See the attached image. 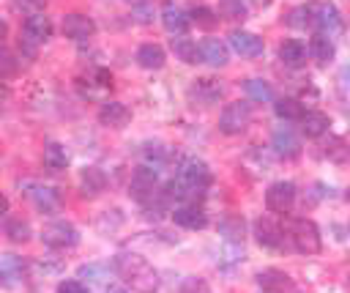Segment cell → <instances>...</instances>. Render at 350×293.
Segmentation results:
<instances>
[{
	"instance_id": "83f0119b",
	"label": "cell",
	"mask_w": 350,
	"mask_h": 293,
	"mask_svg": "<svg viewBox=\"0 0 350 293\" xmlns=\"http://www.w3.org/2000/svg\"><path fill=\"white\" fill-rule=\"evenodd\" d=\"M66 164H68L66 148L60 142H46L44 145V167L52 170V173H57V170H66Z\"/></svg>"
},
{
	"instance_id": "7c38bea8",
	"label": "cell",
	"mask_w": 350,
	"mask_h": 293,
	"mask_svg": "<svg viewBox=\"0 0 350 293\" xmlns=\"http://www.w3.org/2000/svg\"><path fill=\"white\" fill-rule=\"evenodd\" d=\"M314 30L320 36H336L342 30V14L334 3H317V16H314Z\"/></svg>"
},
{
	"instance_id": "484cf974",
	"label": "cell",
	"mask_w": 350,
	"mask_h": 293,
	"mask_svg": "<svg viewBox=\"0 0 350 293\" xmlns=\"http://www.w3.org/2000/svg\"><path fill=\"white\" fill-rule=\"evenodd\" d=\"M298 123H301V131L306 137H323L328 131V115H323V112H309L306 110Z\"/></svg>"
},
{
	"instance_id": "8d00e7d4",
	"label": "cell",
	"mask_w": 350,
	"mask_h": 293,
	"mask_svg": "<svg viewBox=\"0 0 350 293\" xmlns=\"http://www.w3.org/2000/svg\"><path fill=\"white\" fill-rule=\"evenodd\" d=\"M325 156L334 159V162H350V145L342 142V140H331L325 145Z\"/></svg>"
},
{
	"instance_id": "cb8c5ba5",
	"label": "cell",
	"mask_w": 350,
	"mask_h": 293,
	"mask_svg": "<svg viewBox=\"0 0 350 293\" xmlns=\"http://www.w3.org/2000/svg\"><path fill=\"white\" fill-rule=\"evenodd\" d=\"M219 233H221L227 241L241 244L243 235H246V222H243V216H238V214H227V216H221V219H219Z\"/></svg>"
},
{
	"instance_id": "8992f818",
	"label": "cell",
	"mask_w": 350,
	"mask_h": 293,
	"mask_svg": "<svg viewBox=\"0 0 350 293\" xmlns=\"http://www.w3.org/2000/svg\"><path fill=\"white\" fill-rule=\"evenodd\" d=\"M249 120H252V104H246V101H230L221 110V115H219V129L224 134H241V131H246Z\"/></svg>"
},
{
	"instance_id": "f546056e",
	"label": "cell",
	"mask_w": 350,
	"mask_h": 293,
	"mask_svg": "<svg viewBox=\"0 0 350 293\" xmlns=\"http://www.w3.org/2000/svg\"><path fill=\"white\" fill-rule=\"evenodd\" d=\"M243 90H246V96H249L252 101H273V88H271V82H265V79L252 77V79L243 82Z\"/></svg>"
},
{
	"instance_id": "e575fe53",
	"label": "cell",
	"mask_w": 350,
	"mask_h": 293,
	"mask_svg": "<svg viewBox=\"0 0 350 293\" xmlns=\"http://www.w3.org/2000/svg\"><path fill=\"white\" fill-rule=\"evenodd\" d=\"M109 277V266H101V263H88L77 271V279H88V282H104Z\"/></svg>"
},
{
	"instance_id": "5b68a950",
	"label": "cell",
	"mask_w": 350,
	"mask_h": 293,
	"mask_svg": "<svg viewBox=\"0 0 350 293\" xmlns=\"http://www.w3.org/2000/svg\"><path fill=\"white\" fill-rule=\"evenodd\" d=\"M41 241L52 249H71L79 244V230L71 225V222H63V219H55L49 225H44L41 230Z\"/></svg>"
},
{
	"instance_id": "52a82bcc",
	"label": "cell",
	"mask_w": 350,
	"mask_h": 293,
	"mask_svg": "<svg viewBox=\"0 0 350 293\" xmlns=\"http://www.w3.org/2000/svg\"><path fill=\"white\" fill-rule=\"evenodd\" d=\"M295 183L293 181H276L268 186L265 192V208L273 211V214H287L295 203Z\"/></svg>"
},
{
	"instance_id": "1f68e13d",
	"label": "cell",
	"mask_w": 350,
	"mask_h": 293,
	"mask_svg": "<svg viewBox=\"0 0 350 293\" xmlns=\"http://www.w3.org/2000/svg\"><path fill=\"white\" fill-rule=\"evenodd\" d=\"M314 16H317V3H306V5L295 8L287 22L293 27H314Z\"/></svg>"
},
{
	"instance_id": "8fae6325",
	"label": "cell",
	"mask_w": 350,
	"mask_h": 293,
	"mask_svg": "<svg viewBox=\"0 0 350 293\" xmlns=\"http://www.w3.org/2000/svg\"><path fill=\"white\" fill-rule=\"evenodd\" d=\"M257 285H260L262 293H298L295 282H293L284 271H279V268H265V271H260V274H257Z\"/></svg>"
},
{
	"instance_id": "ac0fdd59",
	"label": "cell",
	"mask_w": 350,
	"mask_h": 293,
	"mask_svg": "<svg viewBox=\"0 0 350 293\" xmlns=\"http://www.w3.org/2000/svg\"><path fill=\"white\" fill-rule=\"evenodd\" d=\"M200 55H202V63H211L216 68L230 63V47L221 38H213V36L200 41Z\"/></svg>"
},
{
	"instance_id": "30bf717a",
	"label": "cell",
	"mask_w": 350,
	"mask_h": 293,
	"mask_svg": "<svg viewBox=\"0 0 350 293\" xmlns=\"http://www.w3.org/2000/svg\"><path fill=\"white\" fill-rule=\"evenodd\" d=\"M271 148H273V153L282 156V159H295V156L301 153V140L295 137V131H293L290 126H279V129H273V134H271Z\"/></svg>"
},
{
	"instance_id": "4dcf8cb0",
	"label": "cell",
	"mask_w": 350,
	"mask_h": 293,
	"mask_svg": "<svg viewBox=\"0 0 350 293\" xmlns=\"http://www.w3.org/2000/svg\"><path fill=\"white\" fill-rule=\"evenodd\" d=\"M273 110H276V115H279L282 120H301V115L306 112L298 99H279V101L273 104Z\"/></svg>"
},
{
	"instance_id": "7402d4cb",
	"label": "cell",
	"mask_w": 350,
	"mask_h": 293,
	"mask_svg": "<svg viewBox=\"0 0 350 293\" xmlns=\"http://www.w3.org/2000/svg\"><path fill=\"white\" fill-rule=\"evenodd\" d=\"M104 189H107V175H104V170H98V167H85L82 175H79V192H82L85 197H98Z\"/></svg>"
},
{
	"instance_id": "e0dca14e",
	"label": "cell",
	"mask_w": 350,
	"mask_h": 293,
	"mask_svg": "<svg viewBox=\"0 0 350 293\" xmlns=\"http://www.w3.org/2000/svg\"><path fill=\"white\" fill-rule=\"evenodd\" d=\"M172 222L175 225H180V227H186V230H202L205 225H208V214H205V208L202 205H178L175 211H172Z\"/></svg>"
},
{
	"instance_id": "7dc6e473",
	"label": "cell",
	"mask_w": 350,
	"mask_h": 293,
	"mask_svg": "<svg viewBox=\"0 0 350 293\" xmlns=\"http://www.w3.org/2000/svg\"><path fill=\"white\" fill-rule=\"evenodd\" d=\"M131 5H139V3H148V0H129Z\"/></svg>"
},
{
	"instance_id": "44dd1931",
	"label": "cell",
	"mask_w": 350,
	"mask_h": 293,
	"mask_svg": "<svg viewBox=\"0 0 350 293\" xmlns=\"http://www.w3.org/2000/svg\"><path fill=\"white\" fill-rule=\"evenodd\" d=\"M98 120H101L104 126H109V129H123V126L131 120V112H129V107L120 104V101H104L101 110H98Z\"/></svg>"
},
{
	"instance_id": "7bdbcfd3",
	"label": "cell",
	"mask_w": 350,
	"mask_h": 293,
	"mask_svg": "<svg viewBox=\"0 0 350 293\" xmlns=\"http://www.w3.org/2000/svg\"><path fill=\"white\" fill-rule=\"evenodd\" d=\"M96 82H98L101 88H109V85H112V74H109L107 68H96Z\"/></svg>"
},
{
	"instance_id": "f6af8a7d",
	"label": "cell",
	"mask_w": 350,
	"mask_h": 293,
	"mask_svg": "<svg viewBox=\"0 0 350 293\" xmlns=\"http://www.w3.org/2000/svg\"><path fill=\"white\" fill-rule=\"evenodd\" d=\"M3 214H8V197L0 192V216H3Z\"/></svg>"
},
{
	"instance_id": "4fadbf2b",
	"label": "cell",
	"mask_w": 350,
	"mask_h": 293,
	"mask_svg": "<svg viewBox=\"0 0 350 293\" xmlns=\"http://www.w3.org/2000/svg\"><path fill=\"white\" fill-rule=\"evenodd\" d=\"M96 33V22L85 14H66L63 16V36L71 41H88Z\"/></svg>"
},
{
	"instance_id": "60d3db41",
	"label": "cell",
	"mask_w": 350,
	"mask_h": 293,
	"mask_svg": "<svg viewBox=\"0 0 350 293\" xmlns=\"http://www.w3.org/2000/svg\"><path fill=\"white\" fill-rule=\"evenodd\" d=\"M44 5H46V0H14V8L27 11V14H38V11H44Z\"/></svg>"
},
{
	"instance_id": "277c9868",
	"label": "cell",
	"mask_w": 350,
	"mask_h": 293,
	"mask_svg": "<svg viewBox=\"0 0 350 293\" xmlns=\"http://www.w3.org/2000/svg\"><path fill=\"white\" fill-rule=\"evenodd\" d=\"M175 178H178L183 186L194 189V192H205V189L211 186V181H213L211 167H208L202 159H183Z\"/></svg>"
},
{
	"instance_id": "7a4b0ae2",
	"label": "cell",
	"mask_w": 350,
	"mask_h": 293,
	"mask_svg": "<svg viewBox=\"0 0 350 293\" xmlns=\"http://www.w3.org/2000/svg\"><path fill=\"white\" fill-rule=\"evenodd\" d=\"M284 238H287L290 246H293L295 252H301V255H317L320 246H323L317 225H314L312 219H304V216L287 222V227H284Z\"/></svg>"
},
{
	"instance_id": "ab89813d",
	"label": "cell",
	"mask_w": 350,
	"mask_h": 293,
	"mask_svg": "<svg viewBox=\"0 0 350 293\" xmlns=\"http://www.w3.org/2000/svg\"><path fill=\"white\" fill-rule=\"evenodd\" d=\"M14 71H16V60H14V55L5 52V49H0V77H8V74H14Z\"/></svg>"
},
{
	"instance_id": "f1b7e54d",
	"label": "cell",
	"mask_w": 350,
	"mask_h": 293,
	"mask_svg": "<svg viewBox=\"0 0 350 293\" xmlns=\"http://www.w3.org/2000/svg\"><path fill=\"white\" fill-rule=\"evenodd\" d=\"M334 41L328 38V36H320V33H314L312 36V41H309V55L317 60V63H328V60H334Z\"/></svg>"
},
{
	"instance_id": "c3c4849f",
	"label": "cell",
	"mask_w": 350,
	"mask_h": 293,
	"mask_svg": "<svg viewBox=\"0 0 350 293\" xmlns=\"http://www.w3.org/2000/svg\"><path fill=\"white\" fill-rule=\"evenodd\" d=\"M112 293H123V290H112Z\"/></svg>"
},
{
	"instance_id": "5bb4252c",
	"label": "cell",
	"mask_w": 350,
	"mask_h": 293,
	"mask_svg": "<svg viewBox=\"0 0 350 293\" xmlns=\"http://www.w3.org/2000/svg\"><path fill=\"white\" fill-rule=\"evenodd\" d=\"M230 47H232V52H238L241 58H260L262 49H265L262 38L254 36V33H249V30H232V33H230Z\"/></svg>"
},
{
	"instance_id": "2e32d148",
	"label": "cell",
	"mask_w": 350,
	"mask_h": 293,
	"mask_svg": "<svg viewBox=\"0 0 350 293\" xmlns=\"http://www.w3.org/2000/svg\"><path fill=\"white\" fill-rule=\"evenodd\" d=\"M25 279V260L8 252H0V285L3 288H16Z\"/></svg>"
},
{
	"instance_id": "d4e9b609",
	"label": "cell",
	"mask_w": 350,
	"mask_h": 293,
	"mask_svg": "<svg viewBox=\"0 0 350 293\" xmlns=\"http://www.w3.org/2000/svg\"><path fill=\"white\" fill-rule=\"evenodd\" d=\"M172 52H175V58L178 60H183V63H189V66H194V63H202V55H200V47H197V41H191V38H172Z\"/></svg>"
},
{
	"instance_id": "74e56055",
	"label": "cell",
	"mask_w": 350,
	"mask_h": 293,
	"mask_svg": "<svg viewBox=\"0 0 350 293\" xmlns=\"http://www.w3.org/2000/svg\"><path fill=\"white\" fill-rule=\"evenodd\" d=\"M180 293H211V288H208L205 279H200V277H189V279H183Z\"/></svg>"
},
{
	"instance_id": "ee69618b",
	"label": "cell",
	"mask_w": 350,
	"mask_h": 293,
	"mask_svg": "<svg viewBox=\"0 0 350 293\" xmlns=\"http://www.w3.org/2000/svg\"><path fill=\"white\" fill-rule=\"evenodd\" d=\"M8 99H11V96H8V88H5L3 82H0V112L5 110V104H8Z\"/></svg>"
},
{
	"instance_id": "bcb514c9",
	"label": "cell",
	"mask_w": 350,
	"mask_h": 293,
	"mask_svg": "<svg viewBox=\"0 0 350 293\" xmlns=\"http://www.w3.org/2000/svg\"><path fill=\"white\" fill-rule=\"evenodd\" d=\"M5 30H8V27H5V22L0 19V38H5Z\"/></svg>"
},
{
	"instance_id": "9c48e42d",
	"label": "cell",
	"mask_w": 350,
	"mask_h": 293,
	"mask_svg": "<svg viewBox=\"0 0 350 293\" xmlns=\"http://www.w3.org/2000/svg\"><path fill=\"white\" fill-rule=\"evenodd\" d=\"M254 235L268 249H282L284 246V227L273 216H260L254 222Z\"/></svg>"
},
{
	"instance_id": "836d02e7",
	"label": "cell",
	"mask_w": 350,
	"mask_h": 293,
	"mask_svg": "<svg viewBox=\"0 0 350 293\" xmlns=\"http://www.w3.org/2000/svg\"><path fill=\"white\" fill-rule=\"evenodd\" d=\"M219 16L221 19H243L246 16V3L243 0H219Z\"/></svg>"
},
{
	"instance_id": "ffe728a7",
	"label": "cell",
	"mask_w": 350,
	"mask_h": 293,
	"mask_svg": "<svg viewBox=\"0 0 350 293\" xmlns=\"http://www.w3.org/2000/svg\"><path fill=\"white\" fill-rule=\"evenodd\" d=\"M161 25L170 30V33H186L189 30V25H191V19H189V14L180 8V5H175L172 0H167L164 5H161Z\"/></svg>"
},
{
	"instance_id": "3957f363",
	"label": "cell",
	"mask_w": 350,
	"mask_h": 293,
	"mask_svg": "<svg viewBox=\"0 0 350 293\" xmlns=\"http://www.w3.org/2000/svg\"><path fill=\"white\" fill-rule=\"evenodd\" d=\"M129 194L139 203H150L156 194H159V170L150 167V164H142L131 173V181H129Z\"/></svg>"
},
{
	"instance_id": "d6a6232c",
	"label": "cell",
	"mask_w": 350,
	"mask_h": 293,
	"mask_svg": "<svg viewBox=\"0 0 350 293\" xmlns=\"http://www.w3.org/2000/svg\"><path fill=\"white\" fill-rule=\"evenodd\" d=\"M5 235L11 238V241H16V244H25V241H30V235H33V230H30V222H25V219H8L5 222Z\"/></svg>"
},
{
	"instance_id": "f35d334b",
	"label": "cell",
	"mask_w": 350,
	"mask_h": 293,
	"mask_svg": "<svg viewBox=\"0 0 350 293\" xmlns=\"http://www.w3.org/2000/svg\"><path fill=\"white\" fill-rule=\"evenodd\" d=\"M57 293H88V285L82 279H63L57 285Z\"/></svg>"
},
{
	"instance_id": "9a60e30c",
	"label": "cell",
	"mask_w": 350,
	"mask_h": 293,
	"mask_svg": "<svg viewBox=\"0 0 350 293\" xmlns=\"http://www.w3.org/2000/svg\"><path fill=\"white\" fill-rule=\"evenodd\" d=\"M22 33H25L27 41H33V44H44L46 38H52V19H49L44 11H38V14H27V19H25V25H22Z\"/></svg>"
},
{
	"instance_id": "603a6c76",
	"label": "cell",
	"mask_w": 350,
	"mask_h": 293,
	"mask_svg": "<svg viewBox=\"0 0 350 293\" xmlns=\"http://www.w3.org/2000/svg\"><path fill=\"white\" fill-rule=\"evenodd\" d=\"M306 44L304 41H298V38H287L282 47H279V60L284 63V66H290V68H301L304 63H306Z\"/></svg>"
},
{
	"instance_id": "d590c367",
	"label": "cell",
	"mask_w": 350,
	"mask_h": 293,
	"mask_svg": "<svg viewBox=\"0 0 350 293\" xmlns=\"http://www.w3.org/2000/svg\"><path fill=\"white\" fill-rule=\"evenodd\" d=\"M189 19L197 22L200 27H213V25L219 22V14H213L208 5H194L191 14H189Z\"/></svg>"
},
{
	"instance_id": "4316f807",
	"label": "cell",
	"mask_w": 350,
	"mask_h": 293,
	"mask_svg": "<svg viewBox=\"0 0 350 293\" xmlns=\"http://www.w3.org/2000/svg\"><path fill=\"white\" fill-rule=\"evenodd\" d=\"M164 60H167V55H164V49L159 44H142L137 49V63L142 68H161Z\"/></svg>"
},
{
	"instance_id": "6da1fadb",
	"label": "cell",
	"mask_w": 350,
	"mask_h": 293,
	"mask_svg": "<svg viewBox=\"0 0 350 293\" xmlns=\"http://www.w3.org/2000/svg\"><path fill=\"white\" fill-rule=\"evenodd\" d=\"M118 277L137 293H156L159 290V274L156 268L137 252H120L112 263Z\"/></svg>"
},
{
	"instance_id": "d6986e66",
	"label": "cell",
	"mask_w": 350,
	"mask_h": 293,
	"mask_svg": "<svg viewBox=\"0 0 350 293\" xmlns=\"http://www.w3.org/2000/svg\"><path fill=\"white\" fill-rule=\"evenodd\" d=\"M191 96H194L200 104L211 107V104H216V101L224 96V85H221L219 79H213V77H200V79H194V85H191Z\"/></svg>"
},
{
	"instance_id": "b9f144b4",
	"label": "cell",
	"mask_w": 350,
	"mask_h": 293,
	"mask_svg": "<svg viewBox=\"0 0 350 293\" xmlns=\"http://www.w3.org/2000/svg\"><path fill=\"white\" fill-rule=\"evenodd\" d=\"M134 22H139V25H148L150 19H153V8L148 5V3H139V5H134Z\"/></svg>"
},
{
	"instance_id": "ba28073f",
	"label": "cell",
	"mask_w": 350,
	"mask_h": 293,
	"mask_svg": "<svg viewBox=\"0 0 350 293\" xmlns=\"http://www.w3.org/2000/svg\"><path fill=\"white\" fill-rule=\"evenodd\" d=\"M25 197L38 208V211H44V214H49V211H55L57 205H60V194H57V189H52V186H44V183H36V181H25Z\"/></svg>"
}]
</instances>
